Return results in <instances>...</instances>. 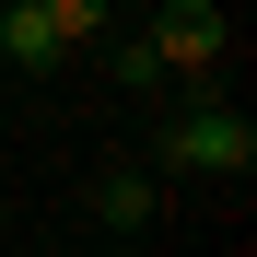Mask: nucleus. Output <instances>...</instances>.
Masks as SVG:
<instances>
[{
	"instance_id": "1",
	"label": "nucleus",
	"mask_w": 257,
	"mask_h": 257,
	"mask_svg": "<svg viewBox=\"0 0 257 257\" xmlns=\"http://www.w3.org/2000/svg\"><path fill=\"white\" fill-rule=\"evenodd\" d=\"M164 164H199V176H245L257 164V128L234 105H187L176 128H164Z\"/></svg>"
},
{
	"instance_id": "2",
	"label": "nucleus",
	"mask_w": 257,
	"mask_h": 257,
	"mask_svg": "<svg viewBox=\"0 0 257 257\" xmlns=\"http://www.w3.org/2000/svg\"><path fill=\"white\" fill-rule=\"evenodd\" d=\"M222 47H234V24H222V0H176V12L152 24V59H164V70H210Z\"/></svg>"
},
{
	"instance_id": "3",
	"label": "nucleus",
	"mask_w": 257,
	"mask_h": 257,
	"mask_svg": "<svg viewBox=\"0 0 257 257\" xmlns=\"http://www.w3.org/2000/svg\"><path fill=\"white\" fill-rule=\"evenodd\" d=\"M0 59H12V70L70 59V47H59V24H47V0H12V12H0Z\"/></svg>"
},
{
	"instance_id": "4",
	"label": "nucleus",
	"mask_w": 257,
	"mask_h": 257,
	"mask_svg": "<svg viewBox=\"0 0 257 257\" xmlns=\"http://www.w3.org/2000/svg\"><path fill=\"white\" fill-rule=\"evenodd\" d=\"M94 222H105V234H141V222H152V187H141V164H105V176H94Z\"/></svg>"
},
{
	"instance_id": "5",
	"label": "nucleus",
	"mask_w": 257,
	"mask_h": 257,
	"mask_svg": "<svg viewBox=\"0 0 257 257\" xmlns=\"http://www.w3.org/2000/svg\"><path fill=\"white\" fill-rule=\"evenodd\" d=\"M117 0H47V24H59V47H82V35H105Z\"/></svg>"
}]
</instances>
